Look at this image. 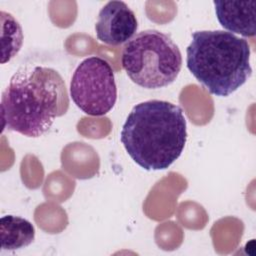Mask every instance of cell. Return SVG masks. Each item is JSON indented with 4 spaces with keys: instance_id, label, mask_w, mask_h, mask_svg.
<instances>
[{
    "instance_id": "1",
    "label": "cell",
    "mask_w": 256,
    "mask_h": 256,
    "mask_svg": "<svg viewBox=\"0 0 256 256\" xmlns=\"http://www.w3.org/2000/svg\"><path fill=\"white\" fill-rule=\"evenodd\" d=\"M69 95L64 79L53 68L20 67L1 96L2 131L38 138L68 111Z\"/></svg>"
},
{
    "instance_id": "2",
    "label": "cell",
    "mask_w": 256,
    "mask_h": 256,
    "mask_svg": "<svg viewBox=\"0 0 256 256\" xmlns=\"http://www.w3.org/2000/svg\"><path fill=\"white\" fill-rule=\"evenodd\" d=\"M120 140L128 155L143 169H167L180 157L186 144L183 110L163 100L136 104L122 126Z\"/></svg>"
},
{
    "instance_id": "3",
    "label": "cell",
    "mask_w": 256,
    "mask_h": 256,
    "mask_svg": "<svg viewBox=\"0 0 256 256\" xmlns=\"http://www.w3.org/2000/svg\"><path fill=\"white\" fill-rule=\"evenodd\" d=\"M250 54L248 41L233 33L196 31L186 49V65L211 94L226 97L252 75Z\"/></svg>"
},
{
    "instance_id": "4",
    "label": "cell",
    "mask_w": 256,
    "mask_h": 256,
    "mask_svg": "<svg viewBox=\"0 0 256 256\" xmlns=\"http://www.w3.org/2000/svg\"><path fill=\"white\" fill-rule=\"evenodd\" d=\"M121 63L135 84L146 89H158L176 80L182 67V55L169 35L148 29L124 45Z\"/></svg>"
},
{
    "instance_id": "5",
    "label": "cell",
    "mask_w": 256,
    "mask_h": 256,
    "mask_svg": "<svg viewBox=\"0 0 256 256\" xmlns=\"http://www.w3.org/2000/svg\"><path fill=\"white\" fill-rule=\"evenodd\" d=\"M70 96L87 115L103 116L110 112L117 100V86L110 64L97 56L84 59L72 75Z\"/></svg>"
},
{
    "instance_id": "6",
    "label": "cell",
    "mask_w": 256,
    "mask_h": 256,
    "mask_svg": "<svg viewBox=\"0 0 256 256\" xmlns=\"http://www.w3.org/2000/svg\"><path fill=\"white\" fill-rule=\"evenodd\" d=\"M138 28L134 12L123 1H109L99 11L95 24L96 37L108 45L128 42Z\"/></svg>"
},
{
    "instance_id": "7",
    "label": "cell",
    "mask_w": 256,
    "mask_h": 256,
    "mask_svg": "<svg viewBox=\"0 0 256 256\" xmlns=\"http://www.w3.org/2000/svg\"><path fill=\"white\" fill-rule=\"evenodd\" d=\"M216 17L221 26L244 37H254L255 1H214Z\"/></svg>"
},
{
    "instance_id": "8",
    "label": "cell",
    "mask_w": 256,
    "mask_h": 256,
    "mask_svg": "<svg viewBox=\"0 0 256 256\" xmlns=\"http://www.w3.org/2000/svg\"><path fill=\"white\" fill-rule=\"evenodd\" d=\"M2 250H18L30 245L35 238V229L30 221L19 216L5 215L0 220Z\"/></svg>"
},
{
    "instance_id": "9",
    "label": "cell",
    "mask_w": 256,
    "mask_h": 256,
    "mask_svg": "<svg viewBox=\"0 0 256 256\" xmlns=\"http://www.w3.org/2000/svg\"><path fill=\"white\" fill-rule=\"evenodd\" d=\"M2 20V63L12 59L20 50L23 42V33L18 21L9 13L1 11Z\"/></svg>"
}]
</instances>
